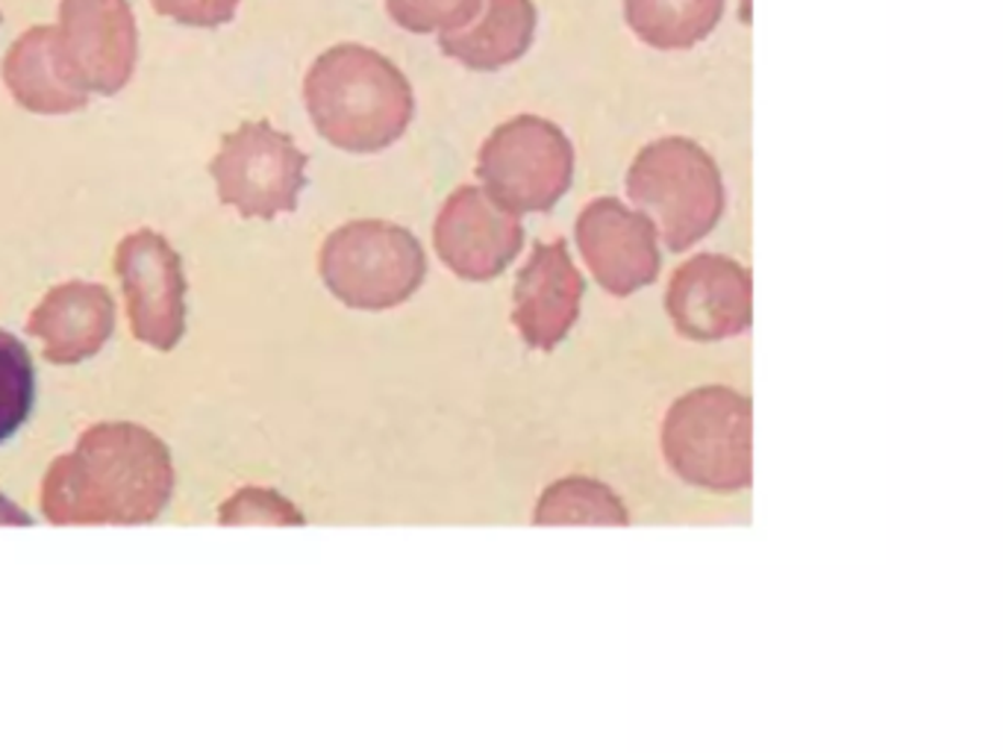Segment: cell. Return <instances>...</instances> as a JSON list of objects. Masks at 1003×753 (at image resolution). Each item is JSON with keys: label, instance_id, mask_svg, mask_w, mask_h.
<instances>
[{"label": "cell", "instance_id": "1", "mask_svg": "<svg viewBox=\"0 0 1003 753\" xmlns=\"http://www.w3.org/2000/svg\"><path fill=\"white\" fill-rule=\"evenodd\" d=\"M174 495L171 450L133 422L92 424L50 462L42 515L56 527H136L157 521Z\"/></svg>", "mask_w": 1003, "mask_h": 753}, {"label": "cell", "instance_id": "2", "mask_svg": "<svg viewBox=\"0 0 1003 753\" xmlns=\"http://www.w3.org/2000/svg\"><path fill=\"white\" fill-rule=\"evenodd\" d=\"M304 106L315 130L348 154H380L415 119L406 74L374 47L345 42L324 50L304 77Z\"/></svg>", "mask_w": 1003, "mask_h": 753}, {"label": "cell", "instance_id": "3", "mask_svg": "<svg viewBox=\"0 0 1003 753\" xmlns=\"http://www.w3.org/2000/svg\"><path fill=\"white\" fill-rule=\"evenodd\" d=\"M668 469L691 486L742 492L754 483V404L730 386H700L663 422Z\"/></svg>", "mask_w": 1003, "mask_h": 753}, {"label": "cell", "instance_id": "4", "mask_svg": "<svg viewBox=\"0 0 1003 753\" xmlns=\"http://www.w3.org/2000/svg\"><path fill=\"white\" fill-rule=\"evenodd\" d=\"M627 198L651 218L674 254L689 250L715 231L724 215V180L715 159L686 136L644 145L627 171Z\"/></svg>", "mask_w": 1003, "mask_h": 753}, {"label": "cell", "instance_id": "5", "mask_svg": "<svg viewBox=\"0 0 1003 753\" xmlns=\"http://www.w3.org/2000/svg\"><path fill=\"white\" fill-rule=\"evenodd\" d=\"M318 271L336 301L362 313L406 304L427 277L421 241L392 221L362 218L333 231L318 254Z\"/></svg>", "mask_w": 1003, "mask_h": 753}, {"label": "cell", "instance_id": "6", "mask_svg": "<svg viewBox=\"0 0 1003 753\" xmlns=\"http://www.w3.org/2000/svg\"><path fill=\"white\" fill-rule=\"evenodd\" d=\"M477 177L483 189L516 215L551 212L574 180V145L553 121L516 115L483 142Z\"/></svg>", "mask_w": 1003, "mask_h": 753}, {"label": "cell", "instance_id": "7", "mask_svg": "<svg viewBox=\"0 0 1003 753\" xmlns=\"http://www.w3.org/2000/svg\"><path fill=\"white\" fill-rule=\"evenodd\" d=\"M309 157L295 138L271 121H241L222 138L212 157L210 175L224 206H233L241 218H277L297 210L306 189Z\"/></svg>", "mask_w": 1003, "mask_h": 753}, {"label": "cell", "instance_id": "8", "mask_svg": "<svg viewBox=\"0 0 1003 753\" xmlns=\"http://www.w3.org/2000/svg\"><path fill=\"white\" fill-rule=\"evenodd\" d=\"M115 274L127 301L129 330L154 350H174L185 336L183 259L162 233L133 231L115 248Z\"/></svg>", "mask_w": 1003, "mask_h": 753}, {"label": "cell", "instance_id": "9", "mask_svg": "<svg viewBox=\"0 0 1003 753\" xmlns=\"http://www.w3.org/2000/svg\"><path fill=\"white\" fill-rule=\"evenodd\" d=\"M436 254L469 283L495 280L525 248L521 215L477 186H460L442 203L433 224Z\"/></svg>", "mask_w": 1003, "mask_h": 753}, {"label": "cell", "instance_id": "10", "mask_svg": "<svg viewBox=\"0 0 1003 753\" xmlns=\"http://www.w3.org/2000/svg\"><path fill=\"white\" fill-rule=\"evenodd\" d=\"M665 310L674 330L686 339H733L754 322V277L733 259L698 254L674 271Z\"/></svg>", "mask_w": 1003, "mask_h": 753}, {"label": "cell", "instance_id": "11", "mask_svg": "<svg viewBox=\"0 0 1003 753\" xmlns=\"http://www.w3.org/2000/svg\"><path fill=\"white\" fill-rule=\"evenodd\" d=\"M574 236L600 289L616 297H630L660 277L663 254L656 245V227L647 215L633 212L618 198L586 203Z\"/></svg>", "mask_w": 1003, "mask_h": 753}, {"label": "cell", "instance_id": "12", "mask_svg": "<svg viewBox=\"0 0 1003 753\" xmlns=\"http://www.w3.org/2000/svg\"><path fill=\"white\" fill-rule=\"evenodd\" d=\"M56 27L89 94L112 98L129 83L138 59L129 0H59Z\"/></svg>", "mask_w": 1003, "mask_h": 753}, {"label": "cell", "instance_id": "13", "mask_svg": "<svg viewBox=\"0 0 1003 753\" xmlns=\"http://www.w3.org/2000/svg\"><path fill=\"white\" fill-rule=\"evenodd\" d=\"M586 280L574 266L565 239L536 245L516 277L512 322L527 348L553 350L581 318Z\"/></svg>", "mask_w": 1003, "mask_h": 753}, {"label": "cell", "instance_id": "14", "mask_svg": "<svg viewBox=\"0 0 1003 753\" xmlns=\"http://www.w3.org/2000/svg\"><path fill=\"white\" fill-rule=\"evenodd\" d=\"M115 330V301L106 285L71 280L54 285L27 318V333L50 366H80L98 357Z\"/></svg>", "mask_w": 1003, "mask_h": 753}, {"label": "cell", "instance_id": "15", "mask_svg": "<svg viewBox=\"0 0 1003 753\" xmlns=\"http://www.w3.org/2000/svg\"><path fill=\"white\" fill-rule=\"evenodd\" d=\"M12 101L33 115H68L89 103V89L65 54L56 24H36L10 45L0 65Z\"/></svg>", "mask_w": 1003, "mask_h": 753}, {"label": "cell", "instance_id": "16", "mask_svg": "<svg viewBox=\"0 0 1003 753\" xmlns=\"http://www.w3.org/2000/svg\"><path fill=\"white\" fill-rule=\"evenodd\" d=\"M536 38L533 0H480L477 15L439 33V47L471 71H497L530 50Z\"/></svg>", "mask_w": 1003, "mask_h": 753}, {"label": "cell", "instance_id": "17", "mask_svg": "<svg viewBox=\"0 0 1003 753\" xmlns=\"http://www.w3.org/2000/svg\"><path fill=\"white\" fill-rule=\"evenodd\" d=\"M724 15V0H624V21L644 45L686 50L712 33Z\"/></svg>", "mask_w": 1003, "mask_h": 753}, {"label": "cell", "instance_id": "18", "mask_svg": "<svg viewBox=\"0 0 1003 753\" xmlns=\"http://www.w3.org/2000/svg\"><path fill=\"white\" fill-rule=\"evenodd\" d=\"M533 524H598V527H627L630 515L607 483L583 474H571L544 488L536 504Z\"/></svg>", "mask_w": 1003, "mask_h": 753}, {"label": "cell", "instance_id": "19", "mask_svg": "<svg viewBox=\"0 0 1003 753\" xmlns=\"http://www.w3.org/2000/svg\"><path fill=\"white\" fill-rule=\"evenodd\" d=\"M36 371L30 350L12 333L0 330V445L12 439L33 413Z\"/></svg>", "mask_w": 1003, "mask_h": 753}, {"label": "cell", "instance_id": "20", "mask_svg": "<svg viewBox=\"0 0 1003 753\" xmlns=\"http://www.w3.org/2000/svg\"><path fill=\"white\" fill-rule=\"evenodd\" d=\"M480 0H386L388 19L409 33H448L469 24Z\"/></svg>", "mask_w": 1003, "mask_h": 753}, {"label": "cell", "instance_id": "21", "mask_svg": "<svg viewBox=\"0 0 1003 753\" xmlns=\"http://www.w3.org/2000/svg\"><path fill=\"white\" fill-rule=\"evenodd\" d=\"M222 524H301L306 521L297 506H292L274 488H239L230 501H224Z\"/></svg>", "mask_w": 1003, "mask_h": 753}, {"label": "cell", "instance_id": "22", "mask_svg": "<svg viewBox=\"0 0 1003 753\" xmlns=\"http://www.w3.org/2000/svg\"><path fill=\"white\" fill-rule=\"evenodd\" d=\"M241 0H150V7L166 19L185 27H222L239 12Z\"/></svg>", "mask_w": 1003, "mask_h": 753}, {"label": "cell", "instance_id": "23", "mask_svg": "<svg viewBox=\"0 0 1003 753\" xmlns=\"http://www.w3.org/2000/svg\"><path fill=\"white\" fill-rule=\"evenodd\" d=\"M0 524H12V527H30L33 518H30L21 506H15L10 497L0 495Z\"/></svg>", "mask_w": 1003, "mask_h": 753}]
</instances>
